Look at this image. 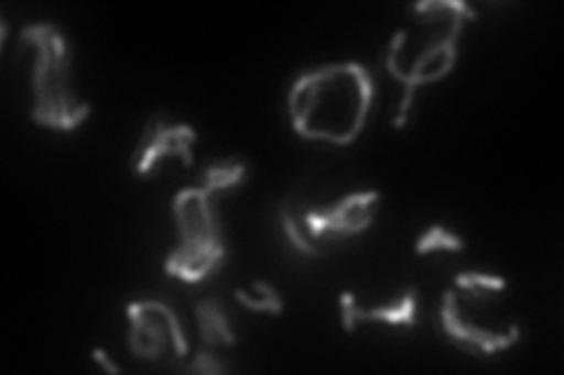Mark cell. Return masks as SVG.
<instances>
[{
  "label": "cell",
  "instance_id": "obj_11",
  "mask_svg": "<svg viewBox=\"0 0 564 375\" xmlns=\"http://www.w3.org/2000/svg\"><path fill=\"white\" fill-rule=\"evenodd\" d=\"M245 178H247V165L242 163V159L240 157H224V159H217V163H209L205 167L200 186L209 195H217L224 190L238 188Z\"/></svg>",
  "mask_w": 564,
  "mask_h": 375
},
{
  "label": "cell",
  "instance_id": "obj_4",
  "mask_svg": "<svg viewBox=\"0 0 564 375\" xmlns=\"http://www.w3.org/2000/svg\"><path fill=\"white\" fill-rule=\"evenodd\" d=\"M172 217L176 223V246L163 263L165 273L186 284H200L215 275L226 258L215 195L203 186L182 188L172 200Z\"/></svg>",
  "mask_w": 564,
  "mask_h": 375
},
{
  "label": "cell",
  "instance_id": "obj_12",
  "mask_svg": "<svg viewBox=\"0 0 564 375\" xmlns=\"http://www.w3.org/2000/svg\"><path fill=\"white\" fill-rule=\"evenodd\" d=\"M234 298L250 312H259V315L263 312V315H273V317L285 312V300H282L278 289L271 287L269 282H261V279L252 282V291L236 289Z\"/></svg>",
  "mask_w": 564,
  "mask_h": 375
},
{
  "label": "cell",
  "instance_id": "obj_17",
  "mask_svg": "<svg viewBox=\"0 0 564 375\" xmlns=\"http://www.w3.org/2000/svg\"><path fill=\"white\" fill-rule=\"evenodd\" d=\"M93 360L106 371V373H111V375H120V366L113 362V360H109V354H106V350L104 348H95L93 350Z\"/></svg>",
  "mask_w": 564,
  "mask_h": 375
},
{
  "label": "cell",
  "instance_id": "obj_10",
  "mask_svg": "<svg viewBox=\"0 0 564 375\" xmlns=\"http://www.w3.org/2000/svg\"><path fill=\"white\" fill-rule=\"evenodd\" d=\"M193 315H196L198 321V335L200 343L207 348H236L238 338L231 327V319L226 315L224 302L215 296L200 298L193 308Z\"/></svg>",
  "mask_w": 564,
  "mask_h": 375
},
{
  "label": "cell",
  "instance_id": "obj_9",
  "mask_svg": "<svg viewBox=\"0 0 564 375\" xmlns=\"http://www.w3.org/2000/svg\"><path fill=\"white\" fill-rule=\"evenodd\" d=\"M416 287H408L404 294L386 306L377 308H362L350 291H344L339 296V310H341V327L346 333H352L365 321H377V324L388 327H416Z\"/></svg>",
  "mask_w": 564,
  "mask_h": 375
},
{
  "label": "cell",
  "instance_id": "obj_3",
  "mask_svg": "<svg viewBox=\"0 0 564 375\" xmlns=\"http://www.w3.org/2000/svg\"><path fill=\"white\" fill-rule=\"evenodd\" d=\"M412 12L431 14L435 29L408 64L386 62L388 74L404 85L398 113L391 122L395 130L408 128L416 89L445 80L452 74L458 59V38H462L464 24L478 20V12L462 0H426V3L412 5Z\"/></svg>",
  "mask_w": 564,
  "mask_h": 375
},
{
  "label": "cell",
  "instance_id": "obj_14",
  "mask_svg": "<svg viewBox=\"0 0 564 375\" xmlns=\"http://www.w3.org/2000/svg\"><path fill=\"white\" fill-rule=\"evenodd\" d=\"M464 249H466L464 240L458 238L456 232L447 230L445 225H440V223H433L414 244V252L419 256H429V254H435V252L458 254V252H464Z\"/></svg>",
  "mask_w": 564,
  "mask_h": 375
},
{
  "label": "cell",
  "instance_id": "obj_5",
  "mask_svg": "<svg viewBox=\"0 0 564 375\" xmlns=\"http://www.w3.org/2000/svg\"><path fill=\"white\" fill-rule=\"evenodd\" d=\"M128 345L141 362H182L188 354V341L180 315L165 300H137L126 308Z\"/></svg>",
  "mask_w": 564,
  "mask_h": 375
},
{
  "label": "cell",
  "instance_id": "obj_2",
  "mask_svg": "<svg viewBox=\"0 0 564 375\" xmlns=\"http://www.w3.org/2000/svg\"><path fill=\"white\" fill-rule=\"evenodd\" d=\"M20 43L33 49L31 66V120L39 128L74 132L93 115V103L80 101L70 85L74 49L55 24H29L20 33Z\"/></svg>",
  "mask_w": 564,
  "mask_h": 375
},
{
  "label": "cell",
  "instance_id": "obj_16",
  "mask_svg": "<svg viewBox=\"0 0 564 375\" xmlns=\"http://www.w3.org/2000/svg\"><path fill=\"white\" fill-rule=\"evenodd\" d=\"M186 373H198V375H224L231 371L221 356L217 354L215 348H207V345H198L196 354H193V360L184 366Z\"/></svg>",
  "mask_w": 564,
  "mask_h": 375
},
{
  "label": "cell",
  "instance_id": "obj_8",
  "mask_svg": "<svg viewBox=\"0 0 564 375\" xmlns=\"http://www.w3.org/2000/svg\"><path fill=\"white\" fill-rule=\"evenodd\" d=\"M440 327H443L445 338L454 348L473 356H491L503 352L513 348L522 335L520 324H510L506 331H491L466 321L462 306H458V294L452 289L443 294V302H440Z\"/></svg>",
  "mask_w": 564,
  "mask_h": 375
},
{
  "label": "cell",
  "instance_id": "obj_1",
  "mask_svg": "<svg viewBox=\"0 0 564 375\" xmlns=\"http://www.w3.org/2000/svg\"><path fill=\"white\" fill-rule=\"evenodd\" d=\"M375 78L358 62L325 64L299 74L288 95L290 122L296 136L350 146L369 120Z\"/></svg>",
  "mask_w": 564,
  "mask_h": 375
},
{
  "label": "cell",
  "instance_id": "obj_15",
  "mask_svg": "<svg viewBox=\"0 0 564 375\" xmlns=\"http://www.w3.org/2000/svg\"><path fill=\"white\" fill-rule=\"evenodd\" d=\"M280 223H282V230H285L288 242L292 244V249H294V252H296L299 256H306V258H323V256H325L323 249H317L315 244H311V242L304 238L302 228H299L296 207L292 205L290 198L280 205Z\"/></svg>",
  "mask_w": 564,
  "mask_h": 375
},
{
  "label": "cell",
  "instance_id": "obj_6",
  "mask_svg": "<svg viewBox=\"0 0 564 375\" xmlns=\"http://www.w3.org/2000/svg\"><path fill=\"white\" fill-rule=\"evenodd\" d=\"M379 202V190L348 192L346 198L327 209H306L302 213L296 211L299 228H302L304 238L317 249H323V244H339L372 228Z\"/></svg>",
  "mask_w": 564,
  "mask_h": 375
},
{
  "label": "cell",
  "instance_id": "obj_7",
  "mask_svg": "<svg viewBox=\"0 0 564 375\" xmlns=\"http://www.w3.org/2000/svg\"><path fill=\"white\" fill-rule=\"evenodd\" d=\"M196 141L198 132L191 124L172 122L165 113H153L132 153V172L147 178L165 157H180L186 167H193V144Z\"/></svg>",
  "mask_w": 564,
  "mask_h": 375
},
{
  "label": "cell",
  "instance_id": "obj_13",
  "mask_svg": "<svg viewBox=\"0 0 564 375\" xmlns=\"http://www.w3.org/2000/svg\"><path fill=\"white\" fill-rule=\"evenodd\" d=\"M454 287L462 291L473 302H487L497 294L508 289V282L499 275H485V273H458L454 275Z\"/></svg>",
  "mask_w": 564,
  "mask_h": 375
}]
</instances>
